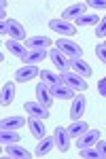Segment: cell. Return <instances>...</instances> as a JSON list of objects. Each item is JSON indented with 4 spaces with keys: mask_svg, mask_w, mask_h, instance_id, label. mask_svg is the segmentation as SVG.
I'll return each mask as SVG.
<instances>
[{
    "mask_svg": "<svg viewBox=\"0 0 106 159\" xmlns=\"http://www.w3.org/2000/svg\"><path fill=\"white\" fill-rule=\"evenodd\" d=\"M40 79H43V83L49 87V89H55V87L62 85V76L55 72H51V70H43L40 72Z\"/></svg>",
    "mask_w": 106,
    "mask_h": 159,
    "instance_id": "21",
    "label": "cell"
},
{
    "mask_svg": "<svg viewBox=\"0 0 106 159\" xmlns=\"http://www.w3.org/2000/svg\"><path fill=\"white\" fill-rule=\"evenodd\" d=\"M95 55H98V60L106 64V47L104 45H95Z\"/></svg>",
    "mask_w": 106,
    "mask_h": 159,
    "instance_id": "30",
    "label": "cell"
},
{
    "mask_svg": "<svg viewBox=\"0 0 106 159\" xmlns=\"http://www.w3.org/2000/svg\"><path fill=\"white\" fill-rule=\"evenodd\" d=\"M85 13H87V4H85V2H76V4H70V7H66V9L62 11V19H66V21H76Z\"/></svg>",
    "mask_w": 106,
    "mask_h": 159,
    "instance_id": "6",
    "label": "cell"
},
{
    "mask_svg": "<svg viewBox=\"0 0 106 159\" xmlns=\"http://www.w3.org/2000/svg\"><path fill=\"white\" fill-rule=\"evenodd\" d=\"M70 134L66 127H55V148H59L62 153H68L70 151Z\"/></svg>",
    "mask_w": 106,
    "mask_h": 159,
    "instance_id": "9",
    "label": "cell"
},
{
    "mask_svg": "<svg viewBox=\"0 0 106 159\" xmlns=\"http://www.w3.org/2000/svg\"><path fill=\"white\" fill-rule=\"evenodd\" d=\"M74 24H76V28H83V25H95V24H100V17H98L95 13H85V15H81Z\"/></svg>",
    "mask_w": 106,
    "mask_h": 159,
    "instance_id": "26",
    "label": "cell"
},
{
    "mask_svg": "<svg viewBox=\"0 0 106 159\" xmlns=\"http://www.w3.org/2000/svg\"><path fill=\"white\" fill-rule=\"evenodd\" d=\"M95 36L106 38V17H104V19H100V24H98V28H95Z\"/></svg>",
    "mask_w": 106,
    "mask_h": 159,
    "instance_id": "29",
    "label": "cell"
},
{
    "mask_svg": "<svg viewBox=\"0 0 106 159\" xmlns=\"http://www.w3.org/2000/svg\"><path fill=\"white\" fill-rule=\"evenodd\" d=\"M87 7L89 9H98V11H106V0H89Z\"/></svg>",
    "mask_w": 106,
    "mask_h": 159,
    "instance_id": "28",
    "label": "cell"
},
{
    "mask_svg": "<svg viewBox=\"0 0 106 159\" xmlns=\"http://www.w3.org/2000/svg\"><path fill=\"white\" fill-rule=\"evenodd\" d=\"M19 140H21L19 129H2V132H0V142H2V147L15 144V142H19Z\"/></svg>",
    "mask_w": 106,
    "mask_h": 159,
    "instance_id": "19",
    "label": "cell"
},
{
    "mask_svg": "<svg viewBox=\"0 0 106 159\" xmlns=\"http://www.w3.org/2000/svg\"><path fill=\"white\" fill-rule=\"evenodd\" d=\"M0 32H2V36H9V38H13V40H24L25 38L24 25L19 24L17 19H7V21L2 24V28H0Z\"/></svg>",
    "mask_w": 106,
    "mask_h": 159,
    "instance_id": "3",
    "label": "cell"
},
{
    "mask_svg": "<svg viewBox=\"0 0 106 159\" xmlns=\"http://www.w3.org/2000/svg\"><path fill=\"white\" fill-rule=\"evenodd\" d=\"M13 98H15V83H4L2 85V98H0L2 106H9Z\"/></svg>",
    "mask_w": 106,
    "mask_h": 159,
    "instance_id": "24",
    "label": "cell"
},
{
    "mask_svg": "<svg viewBox=\"0 0 106 159\" xmlns=\"http://www.w3.org/2000/svg\"><path fill=\"white\" fill-rule=\"evenodd\" d=\"M24 125H28L21 115H9V117H4L2 123H0V129H21Z\"/></svg>",
    "mask_w": 106,
    "mask_h": 159,
    "instance_id": "13",
    "label": "cell"
},
{
    "mask_svg": "<svg viewBox=\"0 0 106 159\" xmlns=\"http://www.w3.org/2000/svg\"><path fill=\"white\" fill-rule=\"evenodd\" d=\"M49 28L53 30V32H58L62 38H68L72 34H76V24L74 21H66V19H62V17H55V19H51L49 21Z\"/></svg>",
    "mask_w": 106,
    "mask_h": 159,
    "instance_id": "2",
    "label": "cell"
},
{
    "mask_svg": "<svg viewBox=\"0 0 106 159\" xmlns=\"http://www.w3.org/2000/svg\"><path fill=\"white\" fill-rule=\"evenodd\" d=\"M70 70L76 72V74H81L83 79H89V76H91V66L83 60V57L81 60H70Z\"/></svg>",
    "mask_w": 106,
    "mask_h": 159,
    "instance_id": "17",
    "label": "cell"
},
{
    "mask_svg": "<svg viewBox=\"0 0 106 159\" xmlns=\"http://www.w3.org/2000/svg\"><path fill=\"white\" fill-rule=\"evenodd\" d=\"M98 93H100L102 98H106V76L98 81Z\"/></svg>",
    "mask_w": 106,
    "mask_h": 159,
    "instance_id": "32",
    "label": "cell"
},
{
    "mask_svg": "<svg viewBox=\"0 0 106 159\" xmlns=\"http://www.w3.org/2000/svg\"><path fill=\"white\" fill-rule=\"evenodd\" d=\"M47 57V51H30L28 55H25L24 60V66H36V64H40V61Z\"/></svg>",
    "mask_w": 106,
    "mask_h": 159,
    "instance_id": "22",
    "label": "cell"
},
{
    "mask_svg": "<svg viewBox=\"0 0 106 159\" xmlns=\"http://www.w3.org/2000/svg\"><path fill=\"white\" fill-rule=\"evenodd\" d=\"M81 157L83 159H102L95 148H89V151H87V148H81Z\"/></svg>",
    "mask_w": 106,
    "mask_h": 159,
    "instance_id": "27",
    "label": "cell"
},
{
    "mask_svg": "<svg viewBox=\"0 0 106 159\" xmlns=\"http://www.w3.org/2000/svg\"><path fill=\"white\" fill-rule=\"evenodd\" d=\"M87 129H89V125H87L85 121H81V119H79V121H72V123H70V127H68V134H70V138H79V136H81L83 132H87Z\"/></svg>",
    "mask_w": 106,
    "mask_h": 159,
    "instance_id": "25",
    "label": "cell"
},
{
    "mask_svg": "<svg viewBox=\"0 0 106 159\" xmlns=\"http://www.w3.org/2000/svg\"><path fill=\"white\" fill-rule=\"evenodd\" d=\"M28 127H30V132H32V136H34L36 140L45 138V134H47V129H45V125H43V119H36V117H32V119L28 121Z\"/></svg>",
    "mask_w": 106,
    "mask_h": 159,
    "instance_id": "20",
    "label": "cell"
},
{
    "mask_svg": "<svg viewBox=\"0 0 106 159\" xmlns=\"http://www.w3.org/2000/svg\"><path fill=\"white\" fill-rule=\"evenodd\" d=\"M4 47H7V49L11 51V53L15 55V57H19V60H24L25 55L30 53V49L25 47V45L21 43V40H13V38H9V40L4 43Z\"/></svg>",
    "mask_w": 106,
    "mask_h": 159,
    "instance_id": "14",
    "label": "cell"
},
{
    "mask_svg": "<svg viewBox=\"0 0 106 159\" xmlns=\"http://www.w3.org/2000/svg\"><path fill=\"white\" fill-rule=\"evenodd\" d=\"M100 140V129H87L76 138V148H91Z\"/></svg>",
    "mask_w": 106,
    "mask_h": 159,
    "instance_id": "5",
    "label": "cell"
},
{
    "mask_svg": "<svg viewBox=\"0 0 106 159\" xmlns=\"http://www.w3.org/2000/svg\"><path fill=\"white\" fill-rule=\"evenodd\" d=\"M104 47H106V43H104Z\"/></svg>",
    "mask_w": 106,
    "mask_h": 159,
    "instance_id": "33",
    "label": "cell"
},
{
    "mask_svg": "<svg viewBox=\"0 0 106 159\" xmlns=\"http://www.w3.org/2000/svg\"><path fill=\"white\" fill-rule=\"evenodd\" d=\"M53 148H55V136H45V138L38 140V147H36V151H34V157H45V155H49Z\"/></svg>",
    "mask_w": 106,
    "mask_h": 159,
    "instance_id": "11",
    "label": "cell"
},
{
    "mask_svg": "<svg viewBox=\"0 0 106 159\" xmlns=\"http://www.w3.org/2000/svg\"><path fill=\"white\" fill-rule=\"evenodd\" d=\"M24 110L28 112V115L36 117V119H47V117H49V108H47V106H43L38 100H36V102H25Z\"/></svg>",
    "mask_w": 106,
    "mask_h": 159,
    "instance_id": "12",
    "label": "cell"
},
{
    "mask_svg": "<svg viewBox=\"0 0 106 159\" xmlns=\"http://www.w3.org/2000/svg\"><path fill=\"white\" fill-rule=\"evenodd\" d=\"M36 98H38V102L43 106H47V108L53 104V93H51V89L45 83H38V87H36Z\"/></svg>",
    "mask_w": 106,
    "mask_h": 159,
    "instance_id": "18",
    "label": "cell"
},
{
    "mask_svg": "<svg viewBox=\"0 0 106 159\" xmlns=\"http://www.w3.org/2000/svg\"><path fill=\"white\" fill-rule=\"evenodd\" d=\"M36 76H38V68H36V66H21V68L15 72V81L25 83V81H32Z\"/></svg>",
    "mask_w": 106,
    "mask_h": 159,
    "instance_id": "16",
    "label": "cell"
},
{
    "mask_svg": "<svg viewBox=\"0 0 106 159\" xmlns=\"http://www.w3.org/2000/svg\"><path fill=\"white\" fill-rule=\"evenodd\" d=\"M95 151L100 153V157H102V159H106V142H104V140H98V142H95Z\"/></svg>",
    "mask_w": 106,
    "mask_h": 159,
    "instance_id": "31",
    "label": "cell"
},
{
    "mask_svg": "<svg viewBox=\"0 0 106 159\" xmlns=\"http://www.w3.org/2000/svg\"><path fill=\"white\" fill-rule=\"evenodd\" d=\"M85 108H87V100L85 96H74L70 106V121H79L83 115H85Z\"/></svg>",
    "mask_w": 106,
    "mask_h": 159,
    "instance_id": "10",
    "label": "cell"
},
{
    "mask_svg": "<svg viewBox=\"0 0 106 159\" xmlns=\"http://www.w3.org/2000/svg\"><path fill=\"white\" fill-rule=\"evenodd\" d=\"M49 55H51V61L55 64V68H58L59 72H66V70H70V57H68V55H64V53H62L58 47H51Z\"/></svg>",
    "mask_w": 106,
    "mask_h": 159,
    "instance_id": "7",
    "label": "cell"
},
{
    "mask_svg": "<svg viewBox=\"0 0 106 159\" xmlns=\"http://www.w3.org/2000/svg\"><path fill=\"white\" fill-rule=\"evenodd\" d=\"M51 93H53V98H59V100H74V89L66 87L64 83L55 89H51Z\"/></svg>",
    "mask_w": 106,
    "mask_h": 159,
    "instance_id": "23",
    "label": "cell"
},
{
    "mask_svg": "<svg viewBox=\"0 0 106 159\" xmlns=\"http://www.w3.org/2000/svg\"><path fill=\"white\" fill-rule=\"evenodd\" d=\"M55 47H58L64 55H68L70 60H81L83 57L81 45H76L74 40H70V38H58V40H55Z\"/></svg>",
    "mask_w": 106,
    "mask_h": 159,
    "instance_id": "1",
    "label": "cell"
},
{
    "mask_svg": "<svg viewBox=\"0 0 106 159\" xmlns=\"http://www.w3.org/2000/svg\"><path fill=\"white\" fill-rule=\"evenodd\" d=\"M4 151H7V155H9V157H15V159H30V157H34V153H30L28 148L19 147V142L4 147Z\"/></svg>",
    "mask_w": 106,
    "mask_h": 159,
    "instance_id": "15",
    "label": "cell"
},
{
    "mask_svg": "<svg viewBox=\"0 0 106 159\" xmlns=\"http://www.w3.org/2000/svg\"><path fill=\"white\" fill-rule=\"evenodd\" d=\"M59 76H62V83L66 87H70V89H74V91H85V89H87V81L83 79L81 74L72 72V70L59 72Z\"/></svg>",
    "mask_w": 106,
    "mask_h": 159,
    "instance_id": "4",
    "label": "cell"
},
{
    "mask_svg": "<svg viewBox=\"0 0 106 159\" xmlns=\"http://www.w3.org/2000/svg\"><path fill=\"white\" fill-rule=\"evenodd\" d=\"M25 47L30 51H47L53 47V43H51L49 36H32L25 40Z\"/></svg>",
    "mask_w": 106,
    "mask_h": 159,
    "instance_id": "8",
    "label": "cell"
}]
</instances>
